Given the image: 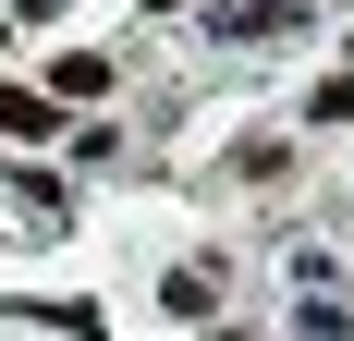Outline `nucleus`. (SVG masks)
I'll return each mask as SVG.
<instances>
[{"label":"nucleus","instance_id":"obj_3","mask_svg":"<svg viewBox=\"0 0 354 341\" xmlns=\"http://www.w3.org/2000/svg\"><path fill=\"white\" fill-rule=\"evenodd\" d=\"M49 86H62V98H98V86H110V61H98V49H62V73H49Z\"/></svg>","mask_w":354,"mask_h":341},{"label":"nucleus","instance_id":"obj_2","mask_svg":"<svg viewBox=\"0 0 354 341\" xmlns=\"http://www.w3.org/2000/svg\"><path fill=\"white\" fill-rule=\"evenodd\" d=\"M306 12H318V0H245V12H232V25H220V37H293V25H306Z\"/></svg>","mask_w":354,"mask_h":341},{"label":"nucleus","instance_id":"obj_1","mask_svg":"<svg viewBox=\"0 0 354 341\" xmlns=\"http://www.w3.org/2000/svg\"><path fill=\"white\" fill-rule=\"evenodd\" d=\"M0 135H12V146H49V135H62V110L37 98V86H0Z\"/></svg>","mask_w":354,"mask_h":341}]
</instances>
